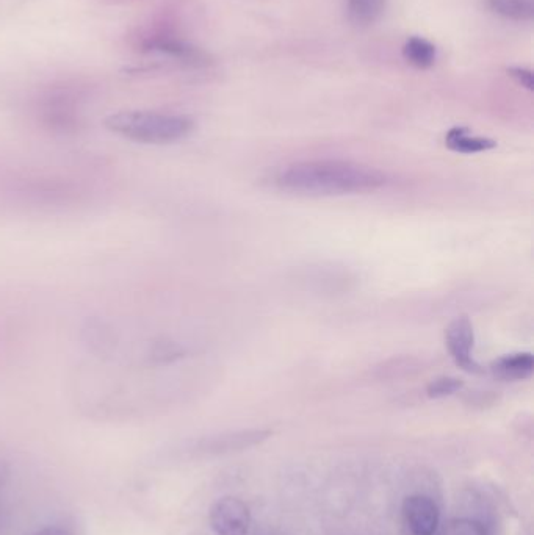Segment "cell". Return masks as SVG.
<instances>
[{
	"mask_svg": "<svg viewBox=\"0 0 534 535\" xmlns=\"http://www.w3.org/2000/svg\"><path fill=\"white\" fill-rule=\"evenodd\" d=\"M386 8V0H348V16L358 26L378 21Z\"/></svg>",
	"mask_w": 534,
	"mask_h": 535,
	"instance_id": "obj_8",
	"label": "cell"
},
{
	"mask_svg": "<svg viewBox=\"0 0 534 535\" xmlns=\"http://www.w3.org/2000/svg\"><path fill=\"white\" fill-rule=\"evenodd\" d=\"M464 387V382L452 376H442V378L434 379L426 387V393L430 398L439 399L447 398V396L455 395L461 388Z\"/></svg>",
	"mask_w": 534,
	"mask_h": 535,
	"instance_id": "obj_12",
	"label": "cell"
},
{
	"mask_svg": "<svg viewBox=\"0 0 534 535\" xmlns=\"http://www.w3.org/2000/svg\"><path fill=\"white\" fill-rule=\"evenodd\" d=\"M110 132L143 144H170L184 140L195 129L187 116L156 112H120L105 119Z\"/></svg>",
	"mask_w": 534,
	"mask_h": 535,
	"instance_id": "obj_2",
	"label": "cell"
},
{
	"mask_svg": "<svg viewBox=\"0 0 534 535\" xmlns=\"http://www.w3.org/2000/svg\"><path fill=\"white\" fill-rule=\"evenodd\" d=\"M8 479V468L7 465L0 460V487H4L5 482H7Z\"/></svg>",
	"mask_w": 534,
	"mask_h": 535,
	"instance_id": "obj_16",
	"label": "cell"
},
{
	"mask_svg": "<svg viewBox=\"0 0 534 535\" xmlns=\"http://www.w3.org/2000/svg\"><path fill=\"white\" fill-rule=\"evenodd\" d=\"M406 62L415 68L426 69L433 66L436 60V47L422 38H411L403 49Z\"/></svg>",
	"mask_w": 534,
	"mask_h": 535,
	"instance_id": "obj_9",
	"label": "cell"
},
{
	"mask_svg": "<svg viewBox=\"0 0 534 535\" xmlns=\"http://www.w3.org/2000/svg\"><path fill=\"white\" fill-rule=\"evenodd\" d=\"M509 74L517 80V82L522 85V87L527 88V90H533L534 88V79L533 74L527 69L513 68L509 69Z\"/></svg>",
	"mask_w": 534,
	"mask_h": 535,
	"instance_id": "obj_14",
	"label": "cell"
},
{
	"mask_svg": "<svg viewBox=\"0 0 534 535\" xmlns=\"http://www.w3.org/2000/svg\"><path fill=\"white\" fill-rule=\"evenodd\" d=\"M209 521L217 535H246L251 526V512L239 498L224 496L213 504Z\"/></svg>",
	"mask_w": 534,
	"mask_h": 535,
	"instance_id": "obj_4",
	"label": "cell"
},
{
	"mask_svg": "<svg viewBox=\"0 0 534 535\" xmlns=\"http://www.w3.org/2000/svg\"><path fill=\"white\" fill-rule=\"evenodd\" d=\"M383 171L345 160L298 162L279 171L276 185L281 190L304 196L365 194L386 187Z\"/></svg>",
	"mask_w": 534,
	"mask_h": 535,
	"instance_id": "obj_1",
	"label": "cell"
},
{
	"mask_svg": "<svg viewBox=\"0 0 534 535\" xmlns=\"http://www.w3.org/2000/svg\"><path fill=\"white\" fill-rule=\"evenodd\" d=\"M491 371L503 381H524L534 371V357L531 352L508 354L492 362Z\"/></svg>",
	"mask_w": 534,
	"mask_h": 535,
	"instance_id": "obj_6",
	"label": "cell"
},
{
	"mask_svg": "<svg viewBox=\"0 0 534 535\" xmlns=\"http://www.w3.org/2000/svg\"><path fill=\"white\" fill-rule=\"evenodd\" d=\"M489 8L498 16L514 21H528L533 18V0H488Z\"/></svg>",
	"mask_w": 534,
	"mask_h": 535,
	"instance_id": "obj_10",
	"label": "cell"
},
{
	"mask_svg": "<svg viewBox=\"0 0 534 535\" xmlns=\"http://www.w3.org/2000/svg\"><path fill=\"white\" fill-rule=\"evenodd\" d=\"M445 144H447L448 149L459 152V154H480V152H488L497 148V143L494 140L472 137L469 130L464 129V127H455V129L450 130L445 137Z\"/></svg>",
	"mask_w": 534,
	"mask_h": 535,
	"instance_id": "obj_7",
	"label": "cell"
},
{
	"mask_svg": "<svg viewBox=\"0 0 534 535\" xmlns=\"http://www.w3.org/2000/svg\"><path fill=\"white\" fill-rule=\"evenodd\" d=\"M0 526H2V506H0Z\"/></svg>",
	"mask_w": 534,
	"mask_h": 535,
	"instance_id": "obj_17",
	"label": "cell"
},
{
	"mask_svg": "<svg viewBox=\"0 0 534 535\" xmlns=\"http://www.w3.org/2000/svg\"><path fill=\"white\" fill-rule=\"evenodd\" d=\"M184 354V348H181L177 343L170 342V340H157V342L152 343L146 357L151 365H163V363H171L181 359Z\"/></svg>",
	"mask_w": 534,
	"mask_h": 535,
	"instance_id": "obj_11",
	"label": "cell"
},
{
	"mask_svg": "<svg viewBox=\"0 0 534 535\" xmlns=\"http://www.w3.org/2000/svg\"><path fill=\"white\" fill-rule=\"evenodd\" d=\"M441 520L439 507L425 495H411L401 506L405 535H436Z\"/></svg>",
	"mask_w": 534,
	"mask_h": 535,
	"instance_id": "obj_3",
	"label": "cell"
},
{
	"mask_svg": "<svg viewBox=\"0 0 534 535\" xmlns=\"http://www.w3.org/2000/svg\"><path fill=\"white\" fill-rule=\"evenodd\" d=\"M447 348L456 365L467 373H483V367L473 359V346H475V332L472 321L467 316H459L448 324L445 332Z\"/></svg>",
	"mask_w": 534,
	"mask_h": 535,
	"instance_id": "obj_5",
	"label": "cell"
},
{
	"mask_svg": "<svg viewBox=\"0 0 534 535\" xmlns=\"http://www.w3.org/2000/svg\"><path fill=\"white\" fill-rule=\"evenodd\" d=\"M32 535H73L68 529L60 528V526H46Z\"/></svg>",
	"mask_w": 534,
	"mask_h": 535,
	"instance_id": "obj_15",
	"label": "cell"
},
{
	"mask_svg": "<svg viewBox=\"0 0 534 535\" xmlns=\"http://www.w3.org/2000/svg\"><path fill=\"white\" fill-rule=\"evenodd\" d=\"M444 535H488V531L480 521L459 518L447 526Z\"/></svg>",
	"mask_w": 534,
	"mask_h": 535,
	"instance_id": "obj_13",
	"label": "cell"
}]
</instances>
